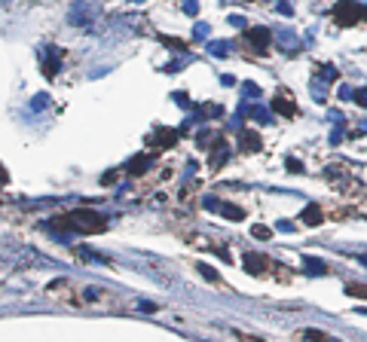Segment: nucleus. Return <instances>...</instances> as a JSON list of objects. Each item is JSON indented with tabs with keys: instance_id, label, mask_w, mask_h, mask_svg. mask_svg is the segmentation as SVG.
Wrapping results in <instances>:
<instances>
[{
	"instance_id": "nucleus-16",
	"label": "nucleus",
	"mask_w": 367,
	"mask_h": 342,
	"mask_svg": "<svg viewBox=\"0 0 367 342\" xmlns=\"http://www.w3.org/2000/svg\"><path fill=\"white\" fill-rule=\"evenodd\" d=\"M208 34H211V28H208V25H196V28H193V37H196V40H205Z\"/></svg>"
},
{
	"instance_id": "nucleus-11",
	"label": "nucleus",
	"mask_w": 367,
	"mask_h": 342,
	"mask_svg": "<svg viewBox=\"0 0 367 342\" xmlns=\"http://www.w3.org/2000/svg\"><path fill=\"white\" fill-rule=\"evenodd\" d=\"M242 144H245L248 150H260V138H257L254 132H242Z\"/></svg>"
},
{
	"instance_id": "nucleus-3",
	"label": "nucleus",
	"mask_w": 367,
	"mask_h": 342,
	"mask_svg": "<svg viewBox=\"0 0 367 342\" xmlns=\"http://www.w3.org/2000/svg\"><path fill=\"white\" fill-rule=\"evenodd\" d=\"M46 49H49V55H46V61H43V74H46V77H55L58 61H61V49H55V46H46Z\"/></svg>"
},
{
	"instance_id": "nucleus-14",
	"label": "nucleus",
	"mask_w": 367,
	"mask_h": 342,
	"mask_svg": "<svg viewBox=\"0 0 367 342\" xmlns=\"http://www.w3.org/2000/svg\"><path fill=\"white\" fill-rule=\"evenodd\" d=\"M346 293H349V296H361V299H367V287H361V284H349Z\"/></svg>"
},
{
	"instance_id": "nucleus-25",
	"label": "nucleus",
	"mask_w": 367,
	"mask_h": 342,
	"mask_svg": "<svg viewBox=\"0 0 367 342\" xmlns=\"http://www.w3.org/2000/svg\"><path fill=\"white\" fill-rule=\"evenodd\" d=\"M202 205H205V208H208V211H217V205H220V202H217V199H205V202H202Z\"/></svg>"
},
{
	"instance_id": "nucleus-27",
	"label": "nucleus",
	"mask_w": 367,
	"mask_h": 342,
	"mask_svg": "<svg viewBox=\"0 0 367 342\" xmlns=\"http://www.w3.org/2000/svg\"><path fill=\"white\" fill-rule=\"evenodd\" d=\"M135 3H144V0H135Z\"/></svg>"
},
{
	"instance_id": "nucleus-24",
	"label": "nucleus",
	"mask_w": 367,
	"mask_h": 342,
	"mask_svg": "<svg viewBox=\"0 0 367 342\" xmlns=\"http://www.w3.org/2000/svg\"><path fill=\"white\" fill-rule=\"evenodd\" d=\"M340 98H343V101H352V89L343 86V89H340Z\"/></svg>"
},
{
	"instance_id": "nucleus-15",
	"label": "nucleus",
	"mask_w": 367,
	"mask_h": 342,
	"mask_svg": "<svg viewBox=\"0 0 367 342\" xmlns=\"http://www.w3.org/2000/svg\"><path fill=\"white\" fill-rule=\"evenodd\" d=\"M147 165H150V159H147V156H138V159L132 162V171H135V174H141V168H147Z\"/></svg>"
},
{
	"instance_id": "nucleus-9",
	"label": "nucleus",
	"mask_w": 367,
	"mask_h": 342,
	"mask_svg": "<svg viewBox=\"0 0 367 342\" xmlns=\"http://www.w3.org/2000/svg\"><path fill=\"white\" fill-rule=\"evenodd\" d=\"M278 43H285L288 52H297V49H300V43H297V37H294L291 31H278Z\"/></svg>"
},
{
	"instance_id": "nucleus-8",
	"label": "nucleus",
	"mask_w": 367,
	"mask_h": 342,
	"mask_svg": "<svg viewBox=\"0 0 367 342\" xmlns=\"http://www.w3.org/2000/svg\"><path fill=\"white\" fill-rule=\"evenodd\" d=\"M303 269H306L309 275H324V263L315 260V257H306V260H303Z\"/></svg>"
},
{
	"instance_id": "nucleus-12",
	"label": "nucleus",
	"mask_w": 367,
	"mask_h": 342,
	"mask_svg": "<svg viewBox=\"0 0 367 342\" xmlns=\"http://www.w3.org/2000/svg\"><path fill=\"white\" fill-rule=\"evenodd\" d=\"M174 141H178V132H159V135H156V144H162V150L171 147Z\"/></svg>"
},
{
	"instance_id": "nucleus-13",
	"label": "nucleus",
	"mask_w": 367,
	"mask_h": 342,
	"mask_svg": "<svg viewBox=\"0 0 367 342\" xmlns=\"http://www.w3.org/2000/svg\"><path fill=\"white\" fill-rule=\"evenodd\" d=\"M217 211H220V214H226V217H236V220L245 214V211H242V208H236V205H217Z\"/></svg>"
},
{
	"instance_id": "nucleus-22",
	"label": "nucleus",
	"mask_w": 367,
	"mask_h": 342,
	"mask_svg": "<svg viewBox=\"0 0 367 342\" xmlns=\"http://www.w3.org/2000/svg\"><path fill=\"white\" fill-rule=\"evenodd\" d=\"M300 336H309V339H327L324 333H318V330H303Z\"/></svg>"
},
{
	"instance_id": "nucleus-18",
	"label": "nucleus",
	"mask_w": 367,
	"mask_h": 342,
	"mask_svg": "<svg viewBox=\"0 0 367 342\" xmlns=\"http://www.w3.org/2000/svg\"><path fill=\"white\" fill-rule=\"evenodd\" d=\"M184 12L187 15H196L199 12V3H196V0H184Z\"/></svg>"
},
{
	"instance_id": "nucleus-6",
	"label": "nucleus",
	"mask_w": 367,
	"mask_h": 342,
	"mask_svg": "<svg viewBox=\"0 0 367 342\" xmlns=\"http://www.w3.org/2000/svg\"><path fill=\"white\" fill-rule=\"evenodd\" d=\"M303 223H309V226H318V223H321V211H318V205H309V208L303 211Z\"/></svg>"
},
{
	"instance_id": "nucleus-17",
	"label": "nucleus",
	"mask_w": 367,
	"mask_h": 342,
	"mask_svg": "<svg viewBox=\"0 0 367 342\" xmlns=\"http://www.w3.org/2000/svg\"><path fill=\"white\" fill-rule=\"evenodd\" d=\"M46 98H49V95H43V92H40V95H34L31 107H34V110H43V107H46Z\"/></svg>"
},
{
	"instance_id": "nucleus-7",
	"label": "nucleus",
	"mask_w": 367,
	"mask_h": 342,
	"mask_svg": "<svg viewBox=\"0 0 367 342\" xmlns=\"http://www.w3.org/2000/svg\"><path fill=\"white\" fill-rule=\"evenodd\" d=\"M245 266H248V272H263V266H266V260L263 257H257V254H248V257H245Z\"/></svg>"
},
{
	"instance_id": "nucleus-20",
	"label": "nucleus",
	"mask_w": 367,
	"mask_h": 342,
	"mask_svg": "<svg viewBox=\"0 0 367 342\" xmlns=\"http://www.w3.org/2000/svg\"><path fill=\"white\" fill-rule=\"evenodd\" d=\"M251 236H254V239H269V229H266V226H254Z\"/></svg>"
},
{
	"instance_id": "nucleus-21",
	"label": "nucleus",
	"mask_w": 367,
	"mask_h": 342,
	"mask_svg": "<svg viewBox=\"0 0 367 342\" xmlns=\"http://www.w3.org/2000/svg\"><path fill=\"white\" fill-rule=\"evenodd\" d=\"M321 80H327V83L337 80V67H324V70H321Z\"/></svg>"
},
{
	"instance_id": "nucleus-5",
	"label": "nucleus",
	"mask_w": 367,
	"mask_h": 342,
	"mask_svg": "<svg viewBox=\"0 0 367 342\" xmlns=\"http://www.w3.org/2000/svg\"><path fill=\"white\" fill-rule=\"evenodd\" d=\"M272 107H275V110H282L285 116H291V113H294V104L288 101V95H285V92H278V95H275V101H272Z\"/></svg>"
},
{
	"instance_id": "nucleus-1",
	"label": "nucleus",
	"mask_w": 367,
	"mask_h": 342,
	"mask_svg": "<svg viewBox=\"0 0 367 342\" xmlns=\"http://www.w3.org/2000/svg\"><path fill=\"white\" fill-rule=\"evenodd\" d=\"M61 229L104 232V229H107V223H104V217H98V214H92V211H74V214H67V217H61Z\"/></svg>"
},
{
	"instance_id": "nucleus-10",
	"label": "nucleus",
	"mask_w": 367,
	"mask_h": 342,
	"mask_svg": "<svg viewBox=\"0 0 367 342\" xmlns=\"http://www.w3.org/2000/svg\"><path fill=\"white\" fill-rule=\"evenodd\" d=\"M208 52H211V55H214V58H223V55H226V52H230V43H226V40H217V43H208Z\"/></svg>"
},
{
	"instance_id": "nucleus-23",
	"label": "nucleus",
	"mask_w": 367,
	"mask_h": 342,
	"mask_svg": "<svg viewBox=\"0 0 367 342\" xmlns=\"http://www.w3.org/2000/svg\"><path fill=\"white\" fill-rule=\"evenodd\" d=\"M288 168H291L294 174H300V171H303V165H300V162H297V159H288Z\"/></svg>"
},
{
	"instance_id": "nucleus-4",
	"label": "nucleus",
	"mask_w": 367,
	"mask_h": 342,
	"mask_svg": "<svg viewBox=\"0 0 367 342\" xmlns=\"http://www.w3.org/2000/svg\"><path fill=\"white\" fill-rule=\"evenodd\" d=\"M248 40L257 46V52H266V46H269V31H266V28H251V31H248Z\"/></svg>"
},
{
	"instance_id": "nucleus-19",
	"label": "nucleus",
	"mask_w": 367,
	"mask_h": 342,
	"mask_svg": "<svg viewBox=\"0 0 367 342\" xmlns=\"http://www.w3.org/2000/svg\"><path fill=\"white\" fill-rule=\"evenodd\" d=\"M352 101H358L361 107H367V89H358V92H352Z\"/></svg>"
},
{
	"instance_id": "nucleus-26",
	"label": "nucleus",
	"mask_w": 367,
	"mask_h": 342,
	"mask_svg": "<svg viewBox=\"0 0 367 342\" xmlns=\"http://www.w3.org/2000/svg\"><path fill=\"white\" fill-rule=\"evenodd\" d=\"M275 226H278V229H282V232H291V229H294V226H291V223H288V220H278V223H275Z\"/></svg>"
},
{
	"instance_id": "nucleus-2",
	"label": "nucleus",
	"mask_w": 367,
	"mask_h": 342,
	"mask_svg": "<svg viewBox=\"0 0 367 342\" xmlns=\"http://www.w3.org/2000/svg\"><path fill=\"white\" fill-rule=\"evenodd\" d=\"M358 19H361L358 0H340V3L334 6V22H337L340 28H352Z\"/></svg>"
}]
</instances>
